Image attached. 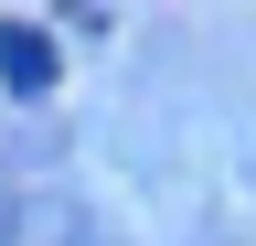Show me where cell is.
<instances>
[{"label": "cell", "instance_id": "6da1fadb", "mask_svg": "<svg viewBox=\"0 0 256 246\" xmlns=\"http://www.w3.org/2000/svg\"><path fill=\"white\" fill-rule=\"evenodd\" d=\"M0 246H107V225H96L75 193H43V182H32V193L0 203Z\"/></svg>", "mask_w": 256, "mask_h": 246}, {"label": "cell", "instance_id": "7a4b0ae2", "mask_svg": "<svg viewBox=\"0 0 256 246\" xmlns=\"http://www.w3.org/2000/svg\"><path fill=\"white\" fill-rule=\"evenodd\" d=\"M54 75H64V54L43 22H0V86L11 97H54Z\"/></svg>", "mask_w": 256, "mask_h": 246}]
</instances>
